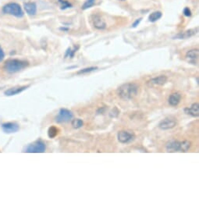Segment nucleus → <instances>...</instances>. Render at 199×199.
<instances>
[{
    "instance_id": "obj_1",
    "label": "nucleus",
    "mask_w": 199,
    "mask_h": 199,
    "mask_svg": "<svg viewBox=\"0 0 199 199\" xmlns=\"http://www.w3.org/2000/svg\"><path fill=\"white\" fill-rule=\"evenodd\" d=\"M139 91V85L136 83H126L118 87L117 94L120 99L124 100H130L136 97Z\"/></svg>"
},
{
    "instance_id": "obj_2",
    "label": "nucleus",
    "mask_w": 199,
    "mask_h": 199,
    "mask_svg": "<svg viewBox=\"0 0 199 199\" xmlns=\"http://www.w3.org/2000/svg\"><path fill=\"white\" fill-rule=\"evenodd\" d=\"M28 65H29L28 62L25 61V60L11 59L6 62L4 64V69L7 73H15L28 67Z\"/></svg>"
},
{
    "instance_id": "obj_3",
    "label": "nucleus",
    "mask_w": 199,
    "mask_h": 199,
    "mask_svg": "<svg viewBox=\"0 0 199 199\" xmlns=\"http://www.w3.org/2000/svg\"><path fill=\"white\" fill-rule=\"evenodd\" d=\"M2 12L4 13L13 15L16 17H22L24 16L23 10L21 9L20 6L16 2H10L4 6L2 8Z\"/></svg>"
},
{
    "instance_id": "obj_4",
    "label": "nucleus",
    "mask_w": 199,
    "mask_h": 199,
    "mask_svg": "<svg viewBox=\"0 0 199 199\" xmlns=\"http://www.w3.org/2000/svg\"><path fill=\"white\" fill-rule=\"evenodd\" d=\"M46 144L41 140H38V141H36L31 144H28L23 152H28V153H43V152H46Z\"/></svg>"
},
{
    "instance_id": "obj_5",
    "label": "nucleus",
    "mask_w": 199,
    "mask_h": 199,
    "mask_svg": "<svg viewBox=\"0 0 199 199\" xmlns=\"http://www.w3.org/2000/svg\"><path fill=\"white\" fill-rule=\"evenodd\" d=\"M73 113L66 108H60L58 115L55 117V120L57 123H68L73 119Z\"/></svg>"
},
{
    "instance_id": "obj_6",
    "label": "nucleus",
    "mask_w": 199,
    "mask_h": 199,
    "mask_svg": "<svg viewBox=\"0 0 199 199\" xmlns=\"http://www.w3.org/2000/svg\"><path fill=\"white\" fill-rule=\"evenodd\" d=\"M135 134L131 131L127 130H121L119 131L117 134V139L122 144H126V143L130 142L131 141L135 139Z\"/></svg>"
},
{
    "instance_id": "obj_7",
    "label": "nucleus",
    "mask_w": 199,
    "mask_h": 199,
    "mask_svg": "<svg viewBox=\"0 0 199 199\" xmlns=\"http://www.w3.org/2000/svg\"><path fill=\"white\" fill-rule=\"evenodd\" d=\"M91 22L92 24L96 29L104 30L106 28V23L103 20V18L99 14H93L91 16Z\"/></svg>"
},
{
    "instance_id": "obj_8",
    "label": "nucleus",
    "mask_w": 199,
    "mask_h": 199,
    "mask_svg": "<svg viewBox=\"0 0 199 199\" xmlns=\"http://www.w3.org/2000/svg\"><path fill=\"white\" fill-rule=\"evenodd\" d=\"M2 131L6 134H13V133L17 132L20 130V126L16 123L13 122H8L4 123L1 125Z\"/></svg>"
},
{
    "instance_id": "obj_9",
    "label": "nucleus",
    "mask_w": 199,
    "mask_h": 199,
    "mask_svg": "<svg viewBox=\"0 0 199 199\" xmlns=\"http://www.w3.org/2000/svg\"><path fill=\"white\" fill-rule=\"evenodd\" d=\"M176 124H177V123H176V120L175 119L166 118L159 123V127L161 130H170L175 127L176 126Z\"/></svg>"
},
{
    "instance_id": "obj_10",
    "label": "nucleus",
    "mask_w": 199,
    "mask_h": 199,
    "mask_svg": "<svg viewBox=\"0 0 199 199\" xmlns=\"http://www.w3.org/2000/svg\"><path fill=\"white\" fill-rule=\"evenodd\" d=\"M30 87V85L27 86H16V87H11V88H9L7 91H5L4 94L7 96H13L16 95L20 94V93L23 92L24 91L27 90L28 87Z\"/></svg>"
},
{
    "instance_id": "obj_11",
    "label": "nucleus",
    "mask_w": 199,
    "mask_h": 199,
    "mask_svg": "<svg viewBox=\"0 0 199 199\" xmlns=\"http://www.w3.org/2000/svg\"><path fill=\"white\" fill-rule=\"evenodd\" d=\"M198 49H191V50L187 52L185 57L188 62L193 63V64H196L197 63V60H198Z\"/></svg>"
},
{
    "instance_id": "obj_12",
    "label": "nucleus",
    "mask_w": 199,
    "mask_h": 199,
    "mask_svg": "<svg viewBox=\"0 0 199 199\" xmlns=\"http://www.w3.org/2000/svg\"><path fill=\"white\" fill-rule=\"evenodd\" d=\"M197 33V28H194V29H190L184 32H180L179 34H176L173 38L174 39H187L189 38L193 37L194 35H195Z\"/></svg>"
},
{
    "instance_id": "obj_13",
    "label": "nucleus",
    "mask_w": 199,
    "mask_h": 199,
    "mask_svg": "<svg viewBox=\"0 0 199 199\" xmlns=\"http://www.w3.org/2000/svg\"><path fill=\"white\" fill-rule=\"evenodd\" d=\"M166 148L168 152H180V142L178 141H168L166 144Z\"/></svg>"
},
{
    "instance_id": "obj_14",
    "label": "nucleus",
    "mask_w": 199,
    "mask_h": 199,
    "mask_svg": "<svg viewBox=\"0 0 199 199\" xmlns=\"http://www.w3.org/2000/svg\"><path fill=\"white\" fill-rule=\"evenodd\" d=\"M184 113L188 115L197 117L199 116V105L197 103H194L191 105V107H186L184 109Z\"/></svg>"
},
{
    "instance_id": "obj_15",
    "label": "nucleus",
    "mask_w": 199,
    "mask_h": 199,
    "mask_svg": "<svg viewBox=\"0 0 199 199\" xmlns=\"http://www.w3.org/2000/svg\"><path fill=\"white\" fill-rule=\"evenodd\" d=\"M167 77L165 75H160V76L152 78L150 81H148V84H150L151 85H155V86H162L166 83Z\"/></svg>"
},
{
    "instance_id": "obj_16",
    "label": "nucleus",
    "mask_w": 199,
    "mask_h": 199,
    "mask_svg": "<svg viewBox=\"0 0 199 199\" xmlns=\"http://www.w3.org/2000/svg\"><path fill=\"white\" fill-rule=\"evenodd\" d=\"M180 100H181V95L180 93H173L169 98V104L172 106H176L180 102Z\"/></svg>"
},
{
    "instance_id": "obj_17",
    "label": "nucleus",
    "mask_w": 199,
    "mask_h": 199,
    "mask_svg": "<svg viewBox=\"0 0 199 199\" xmlns=\"http://www.w3.org/2000/svg\"><path fill=\"white\" fill-rule=\"evenodd\" d=\"M24 10H26V13L28 15H34L37 12V6L34 2H26V3H24Z\"/></svg>"
},
{
    "instance_id": "obj_18",
    "label": "nucleus",
    "mask_w": 199,
    "mask_h": 199,
    "mask_svg": "<svg viewBox=\"0 0 199 199\" xmlns=\"http://www.w3.org/2000/svg\"><path fill=\"white\" fill-rule=\"evenodd\" d=\"M162 16V13L160 11H155L153 13H151L148 16V20L152 23L156 22L157 20H159Z\"/></svg>"
},
{
    "instance_id": "obj_19",
    "label": "nucleus",
    "mask_w": 199,
    "mask_h": 199,
    "mask_svg": "<svg viewBox=\"0 0 199 199\" xmlns=\"http://www.w3.org/2000/svg\"><path fill=\"white\" fill-rule=\"evenodd\" d=\"M59 134V129L55 126H52L51 127L49 128L48 130V135L50 138H54L55 137L57 136Z\"/></svg>"
},
{
    "instance_id": "obj_20",
    "label": "nucleus",
    "mask_w": 199,
    "mask_h": 199,
    "mask_svg": "<svg viewBox=\"0 0 199 199\" xmlns=\"http://www.w3.org/2000/svg\"><path fill=\"white\" fill-rule=\"evenodd\" d=\"M191 142L188 141H184L180 142V152H186L189 150V148H191Z\"/></svg>"
},
{
    "instance_id": "obj_21",
    "label": "nucleus",
    "mask_w": 199,
    "mask_h": 199,
    "mask_svg": "<svg viewBox=\"0 0 199 199\" xmlns=\"http://www.w3.org/2000/svg\"><path fill=\"white\" fill-rule=\"evenodd\" d=\"M71 124L73 128L78 129V128L82 127L83 125H84V122H83V120H81V119H74V120H72Z\"/></svg>"
},
{
    "instance_id": "obj_22",
    "label": "nucleus",
    "mask_w": 199,
    "mask_h": 199,
    "mask_svg": "<svg viewBox=\"0 0 199 199\" xmlns=\"http://www.w3.org/2000/svg\"><path fill=\"white\" fill-rule=\"evenodd\" d=\"M96 70H98L97 66H90V67H87V68L80 70L79 71H77V73L78 74H81V73H90V72H92Z\"/></svg>"
},
{
    "instance_id": "obj_23",
    "label": "nucleus",
    "mask_w": 199,
    "mask_h": 199,
    "mask_svg": "<svg viewBox=\"0 0 199 199\" xmlns=\"http://www.w3.org/2000/svg\"><path fill=\"white\" fill-rule=\"evenodd\" d=\"M59 2L60 3L62 10H66V9L67 8H70V7H71L72 6L70 2L66 1V0H59Z\"/></svg>"
},
{
    "instance_id": "obj_24",
    "label": "nucleus",
    "mask_w": 199,
    "mask_h": 199,
    "mask_svg": "<svg viewBox=\"0 0 199 199\" xmlns=\"http://www.w3.org/2000/svg\"><path fill=\"white\" fill-rule=\"evenodd\" d=\"M95 3V0H87L84 3V5L82 6L83 10H86V9L90 8L91 7H92Z\"/></svg>"
},
{
    "instance_id": "obj_25",
    "label": "nucleus",
    "mask_w": 199,
    "mask_h": 199,
    "mask_svg": "<svg viewBox=\"0 0 199 199\" xmlns=\"http://www.w3.org/2000/svg\"><path fill=\"white\" fill-rule=\"evenodd\" d=\"M183 13L186 16H190L191 15V10L188 8V7H186V8L184 9Z\"/></svg>"
},
{
    "instance_id": "obj_26",
    "label": "nucleus",
    "mask_w": 199,
    "mask_h": 199,
    "mask_svg": "<svg viewBox=\"0 0 199 199\" xmlns=\"http://www.w3.org/2000/svg\"><path fill=\"white\" fill-rule=\"evenodd\" d=\"M141 20H142V18H139V19L136 20H135V22H134V24H132L133 28H136L137 26H138V24H139L141 23Z\"/></svg>"
},
{
    "instance_id": "obj_27",
    "label": "nucleus",
    "mask_w": 199,
    "mask_h": 199,
    "mask_svg": "<svg viewBox=\"0 0 199 199\" xmlns=\"http://www.w3.org/2000/svg\"><path fill=\"white\" fill-rule=\"evenodd\" d=\"M4 57H5V53H4L3 50H2V49L0 46V62H2L3 60Z\"/></svg>"
},
{
    "instance_id": "obj_28",
    "label": "nucleus",
    "mask_w": 199,
    "mask_h": 199,
    "mask_svg": "<svg viewBox=\"0 0 199 199\" xmlns=\"http://www.w3.org/2000/svg\"><path fill=\"white\" fill-rule=\"evenodd\" d=\"M70 52H71V49H70V48H68V49H67V50H66V53H65V58L70 56Z\"/></svg>"
},
{
    "instance_id": "obj_29",
    "label": "nucleus",
    "mask_w": 199,
    "mask_h": 199,
    "mask_svg": "<svg viewBox=\"0 0 199 199\" xmlns=\"http://www.w3.org/2000/svg\"><path fill=\"white\" fill-rule=\"evenodd\" d=\"M120 1H124V0H120Z\"/></svg>"
}]
</instances>
